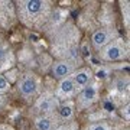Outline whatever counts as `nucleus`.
Wrapping results in <instances>:
<instances>
[{"label": "nucleus", "instance_id": "1", "mask_svg": "<svg viewBox=\"0 0 130 130\" xmlns=\"http://www.w3.org/2000/svg\"><path fill=\"white\" fill-rule=\"evenodd\" d=\"M16 16L19 20L32 29L43 26L52 12V3L45 0H22L16 3Z\"/></svg>", "mask_w": 130, "mask_h": 130}, {"label": "nucleus", "instance_id": "2", "mask_svg": "<svg viewBox=\"0 0 130 130\" xmlns=\"http://www.w3.org/2000/svg\"><path fill=\"white\" fill-rule=\"evenodd\" d=\"M98 56L104 62H119L129 56V49L121 38H116L114 41H111L108 45L98 51Z\"/></svg>", "mask_w": 130, "mask_h": 130}, {"label": "nucleus", "instance_id": "3", "mask_svg": "<svg viewBox=\"0 0 130 130\" xmlns=\"http://www.w3.org/2000/svg\"><path fill=\"white\" fill-rule=\"evenodd\" d=\"M18 91L26 100L38 97L41 91V79L35 72H25L20 78H18Z\"/></svg>", "mask_w": 130, "mask_h": 130}, {"label": "nucleus", "instance_id": "4", "mask_svg": "<svg viewBox=\"0 0 130 130\" xmlns=\"http://www.w3.org/2000/svg\"><path fill=\"white\" fill-rule=\"evenodd\" d=\"M98 95H100V87H98L97 83H91L88 85H85L83 90H79V94L77 100H75V108L78 111H83V110H87L90 107L95 104L98 101Z\"/></svg>", "mask_w": 130, "mask_h": 130}, {"label": "nucleus", "instance_id": "5", "mask_svg": "<svg viewBox=\"0 0 130 130\" xmlns=\"http://www.w3.org/2000/svg\"><path fill=\"white\" fill-rule=\"evenodd\" d=\"M58 106H59V100L55 97V94L46 91V93L41 94L38 97L36 103L33 106V111L38 113V114H41V116H43V114H51V113H54L56 110Z\"/></svg>", "mask_w": 130, "mask_h": 130}, {"label": "nucleus", "instance_id": "6", "mask_svg": "<svg viewBox=\"0 0 130 130\" xmlns=\"http://www.w3.org/2000/svg\"><path fill=\"white\" fill-rule=\"evenodd\" d=\"M116 38H119V32L114 28H103V29H98V30H95L93 33L91 43H93L94 49L100 51L106 45H108L111 41H114Z\"/></svg>", "mask_w": 130, "mask_h": 130}, {"label": "nucleus", "instance_id": "7", "mask_svg": "<svg viewBox=\"0 0 130 130\" xmlns=\"http://www.w3.org/2000/svg\"><path fill=\"white\" fill-rule=\"evenodd\" d=\"M77 67H78V64L74 59H59L54 62V65H52V70H51L52 77L61 81V79L70 77L77 70Z\"/></svg>", "mask_w": 130, "mask_h": 130}, {"label": "nucleus", "instance_id": "8", "mask_svg": "<svg viewBox=\"0 0 130 130\" xmlns=\"http://www.w3.org/2000/svg\"><path fill=\"white\" fill-rule=\"evenodd\" d=\"M77 93H78V90L75 87V84L72 83L71 77H67V78L59 81L58 87H56V91H55V97L58 98L59 101H68V100L72 98Z\"/></svg>", "mask_w": 130, "mask_h": 130}, {"label": "nucleus", "instance_id": "9", "mask_svg": "<svg viewBox=\"0 0 130 130\" xmlns=\"http://www.w3.org/2000/svg\"><path fill=\"white\" fill-rule=\"evenodd\" d=\"M14 56L9 43L0 36V71H7L13 68Z\"/></svg>", "mask_w": 130, "mask_h": 130}, {"label": "nucleus", "instance_id": "10", "mask_svg": "<svg viewBox=\"0 0 130 130\" xmlns=\"http://www.w3.org/2000/svg\"><path fill=\"white\" fill-rule=\"evenodd\" d=\"M70 77L72 79V83L75 84L77 90L79 91L93 81V71L90 68H79V70H75Z\"/></svg>", "mask_w": 130, "mask_h": 130}, {"label": "nucleus", "instance_id": "11", "mask_svg": "<svg viewBox=\"0 0 130 130\" xmlns=\"http://www.w3.org/2000/svg\"><path fill=\"white\" fill-rule=\"evenodd\" d=\"M55 116L58 117V120L61 121V124L65 123V121H70L74 119V114H75V104L74 101H64V103H59V106L56 107L55 111Z\"/></svg>", "mask_w": 130, "mask_h": 130}, {"label": "nucleus", "instance_id": "12", "mask_svg": "<svg viewBox=\"0 0 130 130\" xmlns=\"http://www.w3.org/2000/svg\"><path fill=\"white\" fill-rule=\"evenodd\" d=\"M59 124H61V121L58 120L55 113L43 114V116H39L35 119V127H36V130H55Z\"/></svg>", "mask_w": 130, "mask_h": 130}, {"label": "nucleus", "instance_id": "13", "mask_svg": "<svg viewBox=\"0 0 130 130\" xmlns=\"http://www.w3.org/2000/svg\"><path fill=\"white\" fill-rule=\"evenodd\" d=\"M14 6L10 3V2H0V23L7 26V25H12L14 19Z\"/></svg>", "mask_w": 130, "mask_h": 130}, {"label": "nucleus", "instance_id": "14", "mask_svg": "<svg viewBox=\"0 0 130 130\" xmlns=\"http://www.w3.org/2000/svg\"><path fill=\"white\" fill-rule=\"evenodd\" d=\"M85 130H113V127L107 121H95L87 126Z\"/></svg>", "mask_w": 130, "mask_h": 130}, {"label": "nucleus", "instance_id": "15", "mask_svg": "<svg viewBox=\"0 0 130 130\" xmlns=\"http://www.w3.org/2000/svg\"><path fill=\"white\" fill-rule=\"evenodd\" d=\"M55 130H79V126H78V123L72 119V120H70V121H65V123L59 124Z\"/></svg>", "mask_w": 130, "mask_h": 130}, {"label": "nucleus", "instance_id": "16", "mask_svg": "<svg viewBox=\"0 0 130 130\" xmlns=\"http://www.w3.org/2000/svg\"><path fill=\"white\" fill-rule=\"evenodd\" d=\"M18 74H19V71L16 70V68H10V70H7L3 75H5V78L7 79V83L12 85V83L18 81Z\"/></svg>", "mask_w": 130, "mask_h": 130}, {"label": "nucleus", "instance_id": "17", "mask_svg": "<svg viewBox=\"0 0 130 130\" xmlns=\"http://www.w3.org/2000/svg\"><path fill=\"white\" fill-rule=\"evenodd\" d=\"M10 90V84L7 83V79L5 78V75L0 74V95H3Z\"/></svg>", "mask_w": 130, "mask_h": 130}, {"label": "nucleus", "instance_id": "18", "mask_svg": "<svg viewBox=\"0 0 130 130\" xmlns=\"http://www.w3.org/2000/svg\"><path fill=\"white\" fill-rule=\"evenodd\" d=\"M121 6V12H123V16H124V23L126 26H129V2H120Z\"/></svg>", "mask_w": 130, "mask_h": 130}, {"label": "nucleus", "instance_id": "19", "mask_svg": "<svg viewBox=\"0 0 130 130\" xmlns=\"http://www.w3.org/2000/svg\"><path fill=\"white\" fill-rule=\"evenodd\" d=\"M121 116L126 117V120H129V104H126L124 107H121Z\"/></svg>", "mask_w": 130, "mask_h": 130}, {"label": "nucleus", "instance_id": "20", "mask_svg": "<svg viewBox=\"0 0 130 130\" xmlns=\"http://www.w3.org/2000/svg\"><path fill=\"white\" fill-rule=\"evenodd\" d=\"M0 130H14V127L10 124H0Z\"/></svg>", "mask_w": 130, "mask_h": 130}, {"label": "nucleus", "instance_id": "21", "mask_svg": "<svg viewBox=\"0 0 130 130\" xmlns=\"http://www.w3.org/2000/svg\"><path fill=\"white\" fill-rule=\"evenodd\" d=\"M6 106V97L5 95H0V110Z\"/></svg>", "mask_w": 130, "mask_h": 130}]
</instances>
